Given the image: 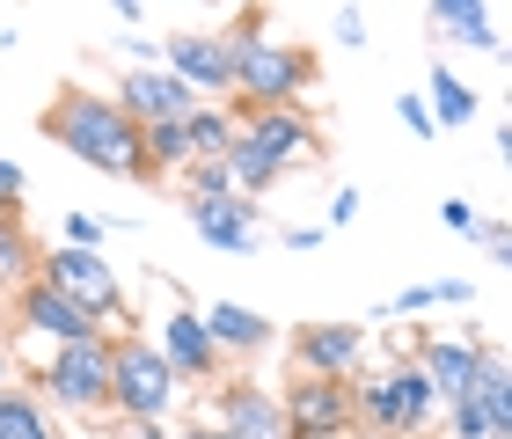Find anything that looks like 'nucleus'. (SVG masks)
I'll return each mask as SVG.
<instances>
[{"label":"nucleus","instance_id":"obj_1","mask_svg":"<svg viewBox=\"0 0 512 439\" xmlns=\"http://www.w3.org/2000/svg\"><path fill=\"white\" fill-rule=\"evenodd\" d=\"M37 132L44 140H59L74 161H88L96 176H125V183H161V169L147 161V147H139V125L125 118L110 96H96V88L66 81L52 103L37 110Z\"/></svg>","mask_w":512,"mask_h":439},{"label":"nucleus","instance_id":"obj_2","mask_svg":"<svg viewBox=\"0 0 512 439\" xmlns=\"http://www.w3.org/2000/svg\"><path fill=\"white\" fill-rule=\"evenodd\" d=\"M220 44H227V66H235V96L249 110L300 103L315 88V59L300 52V44H286V37H264V8H242Z\"/></svg>","mask_w":512,"mask_h":439},{"label":"nucleus","instance_id":"obj_3","mask_svg":"<svg viewBox=\"0 0 512 439\" xmlns=\"http://www.w3.org/2000/svg\"><path fill=\"white\" fill-rule=\"evenodd\" d=\"M176 366L154 352L147 337H118L110 344V410H125L132 425H161L176 403Z\"/></svg>","mask_w":512,"mask_h":439},{"label":"nucleus","instance_id":"obj_4","mask_svg":"<svg viewBox=\"0 0 512 439\" xmlns=\"http://www.w3.org/2000/svg\"><path fill=\"white\" fill-rule=\"evenodd\" d=\"M432 410H439V396H432V381L417 374V359H403V366H388L381 381H359L352 388V425H366V432L417 439L432 425Z\"/></svg>","mask_w":512,"mask_h":439},{"label":"nucleus","instance_id":"obj_5","mask_svg":"<svg viewBox=\"0 0 512 439\" xmlns=\"http://www.w3.org/2000/svg\"><path fill=\"white\" fill-rule=\"evenodd\" d=\"M278 418H286V439H344L352 432V381L300 374L278 403Z\"/></svg>","mask_w":512,"mask_h":439},{"label":"nucleus","instance_id":"obj_6","mask_svg":"<svg viewBox=\"0 0 512 439\" xmlns=\"http://www.w3.org/2000/svg\"><path fill=\"white\" fill-rule=\"evenodd\" d=\"M125 110L132 125H183L198 110V88L191 81H176L169 66H125L118 74V96H110Z\"/></svg>","mask_w":512,"mask_h":439},{"label":"nucleus","instance_id":"obj_7","mask_svg":"<svg viewBox=\"0 0 512 439\" xmlns=\"http://www.w3.org/2000/svg\"><path fill=\"white\" fill-rule=\"evenodd\" d=\"M44 396L59 410H110V344H59L44 366Z\"/></svg>","mask_w":512,"mask_h":439},{"label":"nucleus","instance_id":"obj_8","mask_svg":"<svg viewBox=\"0 0 512 439\" xmlns=\"http://www.w3.org/2000/svg\"><path fill=\"white\" fill-rule=\"evenodd\" d=\"M37 279H52L66 300H81L96 322L118 315V279H110V264H103V249H74V242H59L52 257L37 264Z\"/></svg>","mask_w":512,"mask_h":439},{"label":"nucleus","instance_id":"obj_9","mask_svg":"<svg viewBox=\"0 0 512 439\" xmlns=\"http://www.w3.org/2000/svg\"><path fill=\"white\" fill-rule=\"evenodd\" d=\"M15 315H22V330H37V337H52V344H103V322L81 308V300H66L52 279H30L15 293Z\"/></svg>","mask_w":512,"mask_h":439},{"label":"nucleus","instance_id":"obj_10","mask_svg":"<svg viewBox=\"0 0 512 439\" xmlns=\"http://www.w3.org/2000/svg\"><path fill=\"white\" fill-rule=\"evenodd\" d=\"M242 132L278 161V169H308V161L322 154V132H315V118H308L300 103H264V110H249Z\"/></svg>","mask_w":512,"mask_h":439},{"label":"nucleus","instance_id":"obj_11","mask_svg":"<svg viewBox=\"0 0 512 439\" xmlns=\"http://www.w3.org/2000/svg\"><path fill=\"white\" fill-rule=\"evenodd\" d=\"M359 352H366V330H359V322H300V330H293V366H300V374L352 381Z\"/></svg>","mask_w":512,"mask_h":439},{"label":"nucleus","instance_id":"obj_12","mask_svg":"<svg viewBox=\"0 0 512 439\" xmlns=\"http://www.w3.org/2000/svg\"><path fill=\"white\" fill-rule=\"evenodd\" d=\"M483 352H491L483 337H417V374L432 381L439 403H447V396H469L476 374H483Z\"/></svg>","mask_w":512,"mask_h":439},{"label":"nucleus","instance_id":"obj_13","mask_svg":"<svg viewBox=\"0 0 512 439\" xmlns=\"http://www.w3.org/2000/svg\"><path fill=\"white\" fill-rule=\"evenodd\" d=\"M154 352L176 366V381H213V374H220V344L205 337L198 308H169V322H161V344H154Z\"/></svg>","mask_w":512,"mask_h":439},{"label":"nucleus","instance_id":"obj_14","mask_svg":"<svg viewBox=\"0 0 512 439\" xmlns=\"http://www.w3.org/2000/svg\"><path fill=\"white\" fill-rule=\"evenodd\" d=\"M161 66H169L176 81H191L198 96H227V88H235V66H227L220 37H169L161 44Z\"/></svg>","mask_w":512,"mask_h":439},{"label":"nucleus","instance_id":"obj_15","mask_svg":"<svg viewBox=\"0 0 512 439\" xmlns=\"http://www.w3.org/2000/svg\"><path fill=\"white\" fill-rule=\"evenodd\" d=\"M191 227H198V242H213V249H256V198L242 191H227V198H191Z\"/></svg>","mask_w":512,"mask_h":439},{"label":"nucleus","instance_id":"obj_16","mask_svg":"<svg viewBox=\"0 0 512 439\" xmlns=\"http://www.w3.org/2000/svg\"><path fill=\"white\" fill-rule=\"evenodd\" d=\"M220 432L227 439H286V418H278V396H264V388H249V381H227L220 388Z\"/></svg>","mask_w":512,"mask_h":439},{"label":"nucleus","instance_id":"obj_17","mask_svg":"<svg viewBox=\"0 0 512 439\" xmlns=\"http://www.w3.org/2000/svg\"><path fill=\"white\" fill-rule=\"evenodd\" d=\"M198 322H205V337L220 344V359H256V352L278 337L256 308H235V300H213V308H198Z\"/></svg>","mask_w":512,"mask_h":439},{"label":"nucleus","instance_id":"obj_18","mask_svg":"<svg viewBox=\"0 0 512 439\" xmlns=\"http://www.w3.org/2000/svg\"><path fill=\"white\" fill-rule=\"evenodd\" d=\"M476 410H483V425H491V439H512V374H505V352L491 344L483 352V374H476Z\"/></svg>","mask_w":512,"mask_h":439},{"label":"nucleus","instance_id":"obj_19","mask_svg":"<svg viewBox=\"0 0 512 439\" xmlns=\"http://www.w3.org/2000/svg\"><path fill=\"white\" fill-rule=\"evenodd\" d=\"M44 249L30 242V227H22V213H0V293H22L37 279Z\"/></svg>","mask_w":512,"mask_h":439},{"label":"nucleus","instance_id":"obj_20","mask_svg":"<svg viewBox=\"0 0 512 439\" xmlns=\"http://www.w3.org/2000/svg\"><path fill=\"white\" fill-rule=\"evenodd\" d=\"M220 161H227V176H235V191H242V198H264V191H271V183H278V176H286V169H278V161H271L264 147H256V140H249V132H242V125H235V147H227Z\"/></svg>","mask_w":512,"mask_h":439},{"label":"nucleus","instance_id":"obj_21","mask_svg":"<svg viewBox=\"0 0 512 439\" xmlns=\"http://www.w3.org/2000/svg\"><path fill=\"white\" fill-rule=\"evenodd\" d=\"M476 118V88L454 74V66H432V125L439 132H461Z\"/></svg>","mask_w":512,"mask_h":439},{"label":"nucleus","instance_id":"obj_22","mask_svg":"<svg viewBox=\"0 0 512 439\" xmlns=\"http://www.w3.org/2000/svg\"><path fill=\"white\" fill-rule=\"evenodd\" d=\"M183 140H191V161H220L235 147V118H227L220 103H198L191 118H183Z\"/></svg>","mask_w":512,"mask_h":439},{"label":"nucleus","instance_id":"obj_23","mask_svg":"<svg viewBox=\"0 0 512 439\" xmlns=\"http://www.w3.org/2000/svg\"><path fill=\"white\" fill-rule=\"evenodd\" d=\"M0 439H59V432H52L37 396H8V388H0Z\"/></svg>","mask_w":512,"mask_h":439},{"label":"nucleus","instance_id":"obj_24","mask_svg":"<svg viewBox=\"0 0 512 439\" xmlns=\"http://www.w3.org/2000/svg\"><path fill=\"white\" fill-rule=\"evenodd\" d=\"M139 147H147L154 169H183V161H191V140H183V125H139Z\"/></svg>","mask_w":512,"mask_h":439},{"label":"nucleus","instance_id":"obj_25","mask_svg":"<svg viewBox=\"0 0 512 439\" xmlns=\"http://www.w3.org/2000/svg\"><path fill=\"white\" fill-rule=\"evenodd\" d=\"M469 279H439V286H403L395 293V315H425V308H447V300H469Z\"/></svg>","mask_w":512,"mask_h":439},{"label":"nucleus","instance_id":"obj_26","mask_svg":"<svg viewBox=\"0 0 512 439\" xmlns=\"http://www.w3.org/2000/svg\"><path fill=\"white\" fill-rule=\"evenodd\" d=\"M227 191H235L227 161H183V198H227Z\"/></svg>","mask_w":512,"mask_h":439},{"label":"nucleus","instance_id":"obj_27","mask_svg":"<svg viewBox=\"0 0 512 439\" xmlns=\"http://www.w3.org/2000/svg\"><path fill=\"white\" fill-rule=\"evenodd\" d=\"M432 22L454 30V37H469L476 22H491V15H483V0H432Z\"/></svg>","mask_w":512,"mask_h":439},{"label":"nucleus","instance_id":"obj_28","mask_svg":"<svg viewBox=\"0 0 512 439\" xmlns=\"http://www.w3.org/2000/svg\"><path fill=\"white\" fill-rule=\"evenodd\" d=\"M447 425H454V439H491V425H483L476 396H447Z\"/></svg>","mask_w":512,"mask_h":439},{"label":"nucleus","instance_id":"obj_29","mask_svg":"<svg viewBox=\"0 0 512 439\" xmlns=\"http://www.w3.org/2000/svg\"><path fill=\"white\" fill-rule=\"evenodd\" d=\"M66 242H74V249H96V242H103V220H96V213H66Z\"/></svg>","mask_w":512,"mask_h":439},{"label":"nucleus","instance_id":"obj_30","mask_svg":"<svg viewBox=\"0 0 512 439\" xmlns=\"http://www.w3.org/2000/svg\"><path fill=\"white\" fill-rule=\"evenodd\" d=\"M0 213H22V169L0 154Z\"/></svg>","mask_w":512,"mask_h":439},{"label":"nucleus","instance_id":"obj_31","mask_svg":"<svg viewBox=\"0 0 512 439\" xmlns=\"http://www.w3.org/2000/svg\"><path fill=\"white\" fill-rule=\"evenodd\" d=\"M439 220H447L454 235H476V205L469 198H447V205H439Z\"/></svg>","mask_w":512,"mask_h":439},{"label":"nucleus","instance_id":"obj_32","mask_svg":"<svg viewBox=\"0 0 512 439\" xmlns=\"http://www.w3.org/2000/svg\"><path fill=\"white\" fill-rule=\"evenodd\" d=\"M395 110H403V125L417 132V140H432V132H439V125H432V110H425V103H417V96H403V103H395Z\"/></svg>","mask_w":512,"mask_h":439},{"label":"nucleus","instance_id":"obj_33","mask_svg":"<svg viewBox=\"0 0 512 439\" xmlns=\"http://www.w3.org/2000/svg\"><path fill=\"white\" fill-rule=\"evenodd\" d=\"M337 37H344V52H359V44H366V15L344 8V15H337Z\"/></svg>","mask_w":512,"mask_h":439},{"label":"nucleus","instance_id":"obj_34","mask_svg":"<svg viewBox=\"0 0 512 439\" xmlns=\"http://www.w3.org/2000/svg\"><path fill=\"white\" fill-rule=\"evenodd\" d=\"M359 220V191H352V183H344V191L330 198V227H352Z\"/></svg>","mask_w":512,"mask_h":439},{"label":"nucleus","instance_id":"obj_35","mask_svg":"<svg viewBox=\"0 0 512 439\" xmlns=\"http://www.w3.org/2000/svg\"><path fill=\"white\" fill-rule=\"evenodd\" d=\"M176 439H227L220 425H191V432H176Z\"/></svg>","mask_w":512,"mask_h":439},{"label":"nucleus","instance_id":"obj_36","mask_svg":"<svg viewBox=\"0 0 512 439\" xmlns=\"http://www.w3.org/2000/svg\"><path fill=\"white\" fill-rule=\"evenodd\" d=\"M344 439H403V432H366V425H352V432H344Z\"/></svg>","mask_w":512,"mask_h":439},{"label":"nucleus","instance_id":"obj_37","mask_svg":"<svg viewBox=\"0 0 512 439\" xmlns=\"http://www.w3.org/2000/svg\"><path fill=\"white\" fill-rule=\"evenodd\" d=\"M132 439H169V432H161V425H132Z\"/></svg>","mask_w":512,"mask_h":439},{"label":"nucleus","instance_id":"obj_38","mask_svg":"<svg viewBox=\"0 0 512 439\" xmlns=\"http://www.w3.org/2000/svg\"><path fill=\"white\" fill-rule=\"evenodd\" d=\"M118 8H125V15H139V0H118Z\"/></svg>","mask_w":512,"mask_h":439},{"label":"nucleus","instance_id":"obj_39","mask_svg":"<svg viewBox=\"0 0 512 439\" xmlns=\"http://www.w3.org/2000/svg\"><path fill=\"white\" fill-rule=\"evenodd\" d=\"M0 374H8V352H0Z\"/></svg>","mask_w":512,"mask_h":439}]
</instances>
